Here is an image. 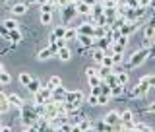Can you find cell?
Segmentation results:
<instances>
[{"instance_id": "1", "label": "cell", "mask_w": 155, "mask_h": 132, "mask_svg": "<svg viewBox=\"0 0 155 132\" xmlns=\"http://www.w3.org/2000/svg\"><path fill=\"white\" fill-rule=\"evenodd\" d=\"M19 119H21V128L23 130H29L31 124L39 119V115L35 113V107L33 103H23V107L19 109Z\"/></svg>"}, {"instance_id": "2", "label": "cell", "mask_w": 155, "mask_h": 132, "mask_svg": "<svg viewBox=\"0 0 155 132\" xmlns=\"http://www.w3.org/2000/svg\"><path fill=\"white\" fill-rule=\"evenodd\" d=\"M147 51H149V49L140 47L138 51H134L130 56H126V66H124V70H134V68H140L145 60H147Z\"/></svg>"}, {"instance_id": "3", "label": "cell", "mask_w": 155, "mask_h": 132, "mask_svg": "<svg viewBox=\"0 0 155 132\" xmlns=\"http://www.w3.org/2000/svg\"><path fill=\"white\" fill-rule=\"evenodd\" d=\"M60 14H62V23L66 27L74 25V19L78 18V12H76V4L74 2H68L64 8H60ZM76 27V25H74Z\"/></svg>"}, {"instance_id": "4", "label": "cell", "mask_w": 155, "mask_h": 132, "mask_svg": "<svg viewBox=\"0 0 155 132\" xmlns=\"http://www.w3.org/2000/svg\"><path fill=\"white\" fill-rule=\"evenodd\" d=\"M126 95L130 97V99H145L147 97V93L151 91V87L149 86H142V84H136V86H132V87H128L126 86Z\"/></svg>"}, {"instance_id": "5", "label": "cell", "mask_w": 155, "mask_h": 132, "mask_svg": "<svg viewBox=\"0 0 155 132\" xmlns=\"http://www.w3.org/2000/svg\"><path fill=\"white\" fill-rule=\"evenodd\" d=\"M140 25H142V23H140L138 19H124V23L118 29H120V33H122V35H128L130 37V35H134V33L140 29Z\"/></svg>"}, {"instance_id": "6", "label": "cell", "mask_w": 155, "mask_h": 132, "mask_svg": "<svg viewBox=\"0 0 155 132\" xmlns=\"http://www.w3.org/2000/svg\"><path fill=\"white\" fill-rule=\"evenodd\" d=\"M12 6H10V12H12L14 18H19V16H25L27 10H29V4L27 2H18V0H12Z\"/></svg>"}, {"instance_id": "7", "label": "cell", "mask_w": 155, "mask_h": 132, "mask_svg": "<svg viewBox=\"0 0 155 132\" xmlns=\"http://www.w3.org/2000/svg\"><path fill=\"white\" fill-rule=\"evenodd\" d=\"M120 123H124V130H134V113L130 109L120 111Z\"/></svg>"}, {"instance_id": "8", "label": "cell", "mask_w": 155, "mask_h": 132, "mask_svg": "<svg viewBox=\"0 0 155 132\" xmlns=\"http://www.w3.org/2000/svg\"><path fill=\"white\" fill-rule=\"evenodd\" d=\"M56 115H58L56 101H54V99H47V101H45V115H43V117L51 120V119H54Z\"/></svg>"}, {"instance_id": "9", "label": "cell", "mask_w": 155, "mask_h": 132, "mask_svg": "<svg viewBox=\"0 0 155 132\" xmlns=\"http://www.w3.org/2000/svg\"><path fill=\"white\" fill-rule=\"evenodd\" d=\"M64 101H78V103H85V95H84V91H80V90L66 91Z\"/></svg>"}, {"instance_id": "10", "label": "cell", "mask_w": 155, "mask_h": 132, "mask_svg": "<svg viewBox=\"0 0 155 132\" xmlns=\"http://www.w3.org/2000/svg\"><path fill=\"white\" fill-rule=\"evenodd\" d=\"M93 27H95V23L81 22L80 25H76V31H78V35H91L93 37Z\"/></svg>"}, {"instance_id": "11", "label": "cell", "mask_w": 155, "mask_h": 132, "mask_svg": "<svg viewBox=\"0 0 155 132\" xmlns=\"http://www.w3.org/2000/svg\"><path fill=\"white\" fill-rule=\"evenodd\" d=\"M76 43H78V47H81V49H91V47H93V43H95V39L91 37V35H78L76 37Z\"/></svg>"}, {"instance_id": "12", "label": "cell", "mask_w": 155, "mask_h": 132, "mask_svg": "<svg viewBox=\"0 0 155 132\" xmlns=\"http://www.w3.org/2000/svg\"><path fill=\"white\" fill-rule=\"evenodd\" d=\"M8 103H10V107H16V109L19 111L25 101H23V97L18 95V93H8Z\"/></svg>"}, {"instance_id": "13", "label": "cell", "mask_w": 155, "mask_h": 132, "mask_svg": "<svg viewBox=\"0 0 155 132\" xmlns=\"http://www.w3.org/2000/svg\"><path fill=\"white\" fill-rule=\"evenodd\" d=\"M103 120L107 124H110V126H114L116 123L120 120V111H109L105 117H103Z\"/></svg>"}, {"instance_id": "14", "label": "cell", "mask_w": 155, "mask_h": 132, "mask_svg": "<svg viewBox=\"0 0 155 132\" xmlns=\"http://www.w3.org/2000/svg\"><path fill=\"white\" fill-rule=\"evenodd\" d=\"M66 87H62L60 86H56V87H52V95H51V99H54V101H64V95H66Z\"/></svg>"}, {"instance_id": "15", "label": "cell", "mask_w": 155, "mask_h": 132, "mask_svg": "<svg viewBox=\"0 0 155 132\" xmlns=\"http://www.w3.org/2000/svg\"><path fill=\"white\" fill-rule=\"evenodd\" d=\"M56 58L60 62H68L72 58V51H70V47H62V49H58V52H56Z\"/></svg>"}, {"instance_id": "16", "label": "cell", "mask_w": 155, "mask_h": 132, "mask_svg": "<svg viewBox=\"0 0 155 132\" xmlns=\"http://www.w3.org/2000/svg\"><path fill=\"white\" fill-rule=\"evenodd\" d=\"M89 52H91V58H93L95 64H101V60H103V56H105V51H103V49H99V47H91V49H89Z\"/></svg>"}, {"instance_id": "17", "label": "cell", "mask_w": 155, "mask_h": 132, "mask_svg": "<svg viewBox=\"0 0 155 132\" xmlns=\"http://www.w3.org/2000/svg\"><path fill=\"white\" fill-rule=\"evenodd\" d=\"M10 111V103H8V95L2 91V87H0V115L8 113Z\"/></svg>"}, {"instance_id": "18", "label": "cell", "mask_w": 155, "mask_h": 132, "mask_svg": "<svg viewBox=\"0 0 155 132\" xmlns=\"http://www.w3.org/2000/svg\"><path fill=\"white\" fill-rule=\"evenodd\" d=\"M41 86H43V84H41V80H39V78H31V82H29V84H27L25 87H27V91H29V93L33 95V93H37V91L41 90Z\"/></svg>"}, {"instance_id": "19", "label": "cell", "mask_w": 155, "mask_h": 132, "mask_svg": "<svg viewBox=\"0 0 155 132\" xmlns=\"http://www.w3.org/2000/svg\"><path fill=\"white\" fill-rule=\"evenodd\" d=\"M116 82H118L120 86H128V82H130V74H128V70H118L116 72Z\"/></svg>"}, {"instance_id": "20", "label": "cell", "mask_w": 155, "mask_h": 132, "mask_svg": "<svg viewBox=\"0 0 155 132\" xmlns=\"http://www.w3.org/2000/svg\"><path fill=\"white\" fill-rule=\"evenodd\" d=\"M8 41L12 43V45H18V43L21 41V31H19V27H18V29H10V33H8Z\"/></svg>"}, {"instance_id": "21", "label": "cell", "mask_w": 155, "mask_h": 132, "mask_svg": "<svg viewBox=\"0 0 155 132\" xmlns=\"http://www.w3.org/2000/svg\"><path fill=\"white\" fill-rule=\"evenodd\" d=\"M39 19H41V25H51L54 19V12H41Z\"/></svg>"}, {"instance_id": "22", "label": "cell", "mask_w": 155, "mask_h": 132, "mask_svg": "<svg viewBox=\"0 0 155 132\" xmlns=\"http://www.w3.org/2000/svg\"><path fill=\"white\" fill-rule=\"evenodd\" d=\"M93 130H101V132H110L113 130V126L110 124H107L103 119H99L97 123H93Z\"/></svg>"}, {"instance_id": "23", "label": "cell", "mask_w": 155, "mask_h": 132, "mask_svg": "<svg viewBox=\"0 0 155 132\" xmlns=\"http://www.w3.org/2000/svg\"><path fill=\"white\" fill-rule=\"evenodd\" d=\"M138 84H142V86H149V87H155V74L142 76V78L138 80Z\"/></svg>"}, {"instance_id": "24", "label": "cell", "mask_w": 155, "mask_h": 132, "mask_svg": "<svg viewBox=\"0 0 155 132\" xmlns=\"http://www.w3.org/2000/svg\"><path fill=\"white\" fill-rule=\"evenodd\" d=\"M52 56H54V55H52V51H51V49H48V47L41 49V51L37 52V58H39V60H41V62H45V60H48V58H52Z\"/></svg>"}, {"instance_id": "25", "label": "cell", "mask_w": 155, "mask_h": 132, "mask_svg": "<svg viewBox=\"0 0 155 132\" xmlns=\"http://www.w3.org/2000/svg\"><path fill=\"white\" fill-rule=\"evenodd\" d=\"M124 90H126V86H120V84L110 86V97H122L124 95Z\"/></svg>"}, {"instance_id": "26", "label": "cell", "mask_w": 155, "mask_h": 132, "mask_svg": "<svg viewBox=\"0 0 155 132\" xmlns=\"http://www.w3.org/2000/svg\"><path fill=\"white\" fill-rule=\"evenodd\" d=\"M76 37H78L76 27H74V25L66 27V33H64V39H66V41H76Z\"/></svg>"}, {"instance_id": "27", "label": "cell", "mask_w": 155, "mask_h": 132, "mask_svg": "<svg viewBox=\"0 0 155 132\" xmlns=\"http://www.w3.org/2000/svg\"><path fill=\"white\" fill-rule=\"evenodd\" d=\"M143 39H155V27L149 23L143 25Z\"/></svg>"}, {"instance_id": "28", "label": "cell", "mask_w": 155, "mask_h": 132, "mask_svg": "<svg viewBox=\"0 0 155 132\" xmlns=\"http://www.w3.org/2000/svg\"><path fill=\"white\" fill-rule=\"evenodd\" d=\"M31 78H33V76L29 74V72H21V74L18 76V82H19V84H21L23 87H25V86L29 84V82H31Z\"/></svg>"}, {"instance_id": "29", "label": "cell", "mask_w": 155, "mask_h": 132, "mask_svg": "<svg viewBox=\"0 0 155 132\" xmlns=\"http://www.w3.org/2000/svg\"><path fill=\"white\" fill-rule=\"evenodd\" d=\"M105 35H107L105 25H97V23H95V27H93V39H101V37H105Z\"/></svg>"}, {"instance_id": "30", "label": "cell", "mask_w": 155, "mask_h": 132, "mask_svg": "<svg viewBox=\"0 0 155 132\" xmlns=\"http://www.w3.org/2000/svg\"><path fill=\"white\" fill-rule=\"evenodd\" d=\"M134 130H138V132H151L153 126H149L145 123H134Z\"/></svg>"}, {"instance_id": "31", "label": "cell", "mask_w": 155, "mask_h": 132, "mask_svg": "<svg viewBox=\"0 0 155 132\" xmlns=\"http://www.w3.org/2000/svg\"><path fill=\"white\" fill-rule=\"evenodd\" d=\"M2 23L8 27V31H10V29H18V27H19V23H18V19H16V18H8V19H4Z\"/></svg>"}, {"instance_id": "32", "label": "cell", "mask_w": 155, "mask_h": 132, "mask_svg": "<svg viewBox=\"0 0 155 132\" xmlns=\"http://www.w3.org/2000/svg\"><path fill=\"white\" fill-rule=\"evenodd\" d=\"M39 10L41 12H56V6L52 2H43V4H39Z\"/></svg>"}, {"instance_id": "33", "label": "cell", "mask_w": 155, "mask_h": 132, "mask_svg": "<svg viewBox=\"0 0 155 132\" xmlns=\"http://www.w3.org/2000/svg\"><path fill=\"white\" fill-rule=\"evenodd\" d=\"M113 62H114V66H122L124 64V55L122 52H113Z\"/></svg>"}, {"instance_id": "34", "label": "cell", "mask_w": 155, "mask_h": 132, "mask_svg": "<svg viewBox=\"0 0 155 132\" xmlns=\"http://www.w3.org/2000/svg\"><path fill=\"white\" fill-rule=\"evenodd\" d=\"M87 82H89V87H95V86H99L103 80L99 78V74H93V76H87Z\"/></svg>"}, {"instance_id": "35", "label": "cell", "mask_w": 155, "mask_h": 132, "mask_svg": "<svg viewBox=\"0 0 155 132\" xmlns=\"http://www.w3.org/2000/svg\"><path fill=\"white\" fill-rule=\"evenodd\" d=\"M60 84H62V80L58 76H51V78H48V82H47V86L51 87V90H52V87H56V86H60Z\"/></svg>"}, {"instance_id": "36", "label": "cell", "mask_w": 155, "mask_h": 132, "mask_svg": "<svg viewBox=\"0 0 155 132\" xmlns=\"http://www.w3.org/2000/svg\"><path fill=\"white\" fill-rule=\"evenodd\" d=\"M52 33H54V37L58 39V37H64V33H66V25H64V23H60V25H56L54 27V31H52Z\"/></svg>"}, {"instance_id": "37", "label": "cell", "mask_w": 155, "mask_h": 132, "mask_svg": "<svg viewBox=\"0 0 155 132\" xmlns=\"http://www.w3.org/2000/svg\"><path fill=\"white\" fill-rule=\"evenodd\" d=\"M101 66L113 68V66H114V62H113V56H110V55H105V56H103V60H101Z\"/></svg>"}, {"instance_id": "38", "label": "cell", "mask_w": 155, "mask_h": 132, "mask_svg": "<svg viewBox=\"0 0 155 132\" xmlns=\"http://www.w3.org/2000/svg\"><path fill=\"white\" fill-rule=\"evenodd\" d=\"M128 39H130L128 35H122V33H120V35H118V37L114 39V43H118V45H122V47H126V45H128Z\"/></svg>"}, {"instance_id": "39", "label": "cell", "mask_w": 155, "mask_h": 132, "mask_svg": "<svg viewBox=\"0 0 155 132\" xmlns=\"http://www.w3.org/2000/svg\"><path fill=\"white\" fill-rule=\"evenodd\" d=\"M109 99H110V95H105V93L97 95V105H107V103H109Z\"/></svg>"}, {"instance_id": "40", "label": "cell", "mask_w": 155, "mask_h": 132, "mask_svg": "<svg viewBox=\"0 0 155 132\" xmlns=\"http://www.w3.org/2000/svg\"><path fill=\"white\" fill-rule=\"evenodd\" d=\"M97 72H99L97 66H87L85 68V76H93V74H97Z\"/></svg>"}, {"instance_id": "41", "label": "cell", "mask_w": 155, "mask_h": 132, "mask_svg": "<svg viewBox=\"0 0 155 132\" xmlns=\"http://www.w3.org/2000/svg\"><path fill=\"white\" fill-rule=\"evenodd\" d=\"M8 27L6 25H4V23H0V37H4V39H6V41H8Z\"/></svg>"}, {"instance_id": "42", "label": "cell", "mask_w": 155, "mask_h": 132, "mask_svg": "<svg viewBox=\"0 0 155 132\" xmlns=\"http://www.w3.org/2000/svg\"><path fill=\"white\" fill-rule=\"evenodd\" d=\"M68 2H72V0H54V6H56V10H60V8H64Z\"/></svg>"}, {"instance_id": "43", "label": "cell", "mask_w": 155, "mask_h": 132, "mask_svg": "<svg viewBox=\"0 0 155 132\" xmlns=\"http://www.w3.org/2000/svg\"><path fill=\"white\" fill-rule=\"evenodd\" d=\"M124 6H128V8H138V0H124Z\"/></svg>"}, {"instance_id": "44", "label": "cell", "mask_w": 155, "mask_h": 132, "mask_svg": "<svg viewBox=\"0 0 155 132\" xmlns=\"http://www.w3.org/2000/svg\"><path fill=\"white\" fill-rule=\"evenodd\" d=\"M85 103H89V105H97V95H93V93H91V95L85 99Z\"/></svg>"}, {"instance_id": "45", "label": "cell", "mask_w": 155, "mask_h": 132, "mask_svg": "<svg viewBox=\"0 0 155 132\" xmlns=\"http://www.w3.org/2000/svg\"><path fill=\"white\" fill-rule=\"evenodd\" d=\"M143 111H145V113H155V101H153V103H149L147 107H143Z\"/></svg>"}, {"instance_id": "46", "label": "cell", "mask_w": 155, "mask_h": 132, "mask_svg": "<svg viewBox=\"0 0 155 132\" xmlns=\"http://www.w3.org/2000/svg\"><path fill=\"white\" fill-rule=\"evenodd\" d=\"M138 6L140 8H149V0H138Z\"/></svg>"}, {"instance_id": "47", "label": "cell", "mask_w": 155, "mask_h": 132, "mask_svg": "<svg viewBox=\"0 0 155 132\" xmlns=\"http://www.w3.org/2000/svg\"><path fill=\"white\" fill-rule=\"evenodd\" d=\"M91 93H93V95H101V84L95 86V87H91Z\"/></svg>"}, {"instance_id": "48", "label": "cell", "mask_w": 155, "mask_h": 132, "mask_svg": "<svg viewBox=\"0 0 155 132\" xmlns=\"http://www.w3.org/2000/svg\"><path fill=\"white\" fill-rule=\"evenodd\" d=\"M54 39H56V37H54V33H51V35H48V39H47V45H51Z\"/></svg>"}, {"instance_id": "49", "label": "cell", "mask_w": 155, "mask_h": 132, "mask_svg": "<svg viewBox=\"0 0 155 132\" xmlns=\"http://www.w3.org/2000/svg\"><path fill=\"white\" fill-rule=\"evenodd\" d=\"M43 2H45V0H27V4H37V6L43 4Z\"/></svg>"}, {"instance_id": "50", "label": "cell", "mask_w": 155, "mask_h": 132, "mask_svg": "<svg viewBox=\"0 0 155 132\" xmlns=\"http://www.w3.org/2000/svg\"><path fill=\"white\" fill-rule=\"evenodd\" d=\"M81 2H85V4H89V6H93V4L97 2V0H81Z\"/></svg>"}, {"instance_id": "51", "label": "cell", "mask_w": 155, "mask_h": 132, "mask_svg": "<svg viewBox=\"0 0 155 132\" xmlns=\"http://www.w3.org/2000/svg\"><path fill=\"white\" fill-rule=\"evenodd\" d=\"M149 10H155V0H149Z\"/></svg>"}, {"instance_id": "52", "label": "cell", "mask_w": 155, "mask_h": 132, "mask_svg": "<svg viewBox=\"0 0 155 132\" xmlns=\"http://www.w3.org/2000/svg\"><path fill=\"white\" fill-rule=\"evenodd\" d=\"M12 0H0V4H10Z\"/></svg>"}, {"instance_id": "53", "label": "cell", "mask_w": 155, "mask_h": 132, "mask_svg": "<svg viewBox=\"0 0 155 132\" xmlns=\"http://www.w3.org/2000/svg\"><path fill=\"white\" fill-rule=\"evenodd\" d=\"M4 70V66H2V62H0V72H2Z\"/></svg>"}]
</instances>
